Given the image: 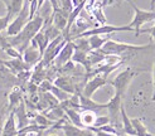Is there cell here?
<instances>
[{
  "mask_svg": "<svg viewBox=\"0 0 155 136\" xmlns=\"http://www.w3.org/2000/svg\"><path fill=\"white\" fill-rule=\"evenodd\" d=\"M44 21H45V19L42 15L37 14L33 19H30L27 23L25 27L21 29V32L19 34L14 35V37H9V44L13 45L14 48H17L21 53L30 44V40L34 38V35L42 30Z\"/></svg>",
  "mask_w": 155,
  "mask_h": 136,
  "instance_id": "cell-1",
  "label": "cell"
},
{
  "mask_svg": "<svg viewBox=\"0 0 155 136\" xmlns=\"http://www.w3.org/2000/svg\"><path fill=\"white\" fill-rule=\"evenodd\" d=\"M153 47V44H141V45H136V44H130V43H122V42H117L114 39H108L101 49H98L101 53L106 56H119L122 57L125 54L133 52H140V50H145Z\"/></svg>",
  "mask_w": 155,
  "mask_h": 136,
  "instance_id": "cell-2",
  "label": "cell"
},
{
  "mask_svg": "<svg viewBox=\"0 0 155 136\" xmlns=\"http://www.w3.org/2000/svg\"><path fill=\"white\" fill-rule=\"evenodd\" d=\"M127 3L133 6V9L135 11L134 15V19L131 20L130 24H127L129 27H131L134 29L135 35L139 37L140 33H148V29H141V27L146 23H150V21H155V10H144L140 9L133 0H127Z\"/></svg>",
  "mask_w": 155,
  "mask_h": 136,
  "instance_id": "cell-3",
  "label": "cell"
},
{
  "mask_svg": "<svg viewBox=\"0 0 155 136\" xmlns=\"http://www.w3.org/2000/svg\"><path fill=\"white\" fill-rule=\"evenodd\" d=\"M29 21V0H25L21 10L18 13L17 17H14L9 25L5 29L8 37H14L21 32V29L25 27V24Z\"/></svg>",
  "mask_w": 155,
  "mask_h": 136,
  "instance_id": "cell-4",
  "label": "cell"
},
{
  "mask_svg": "<svg viewBox=\"0 0 155 136\" xmlns=\"http://www.w3.org/2000/svg\"><path fill=\"white\" fill-rule=\"evenodd\" d=\"M117 32H134V29L129 25H121V27H115L111 24L97 25L84 30V32H82L78 35H76L74 38H72V40L76 39V38H86L90 35H111L112 33H117Z\"/></svg>",
  "mask_w": 155,
  "mask_h": 136,
  "instance_id": "cell-5",
  "label": "cell"
},
{
  "mask_svg": "<svg viewBox=\"0 0 155 136\" xmlns=\"http://www.w3.org/2000/svg\"><path fill=\"white\" fill-rule=\"evenodd\" d=\"M66 43H67V39L63 37V34L49 42L48 47L45 48L43 56H42V60H41V63L43 64L44 68H47L48 66H51L54 62V59H56V57L58 56V53L61 52V49L63 48V45Z\"/></svg>",
  "mask_w": 155,
  "mask_h": 136,
  "instance_id": "cell-6",
  "label": "cell"
},
{
  "mask_svg": "<svg viewBox=\"0 0 155 136\" xmlns=\"http://www.w3.org/2000/svg\"><path fill=\"white\" fill-rule=\"evenodd\" d=\"M136 74H137V72L135 70H133V68H126V70L121 71L111 82H108V83L115 88V93H119V95L124 96V93L126 92V89L129 88L131 81L134 79V77Z\"/></svg>",
  "mask_w": 155,
  "mask_h": 136,
  "instance_id": "cell-7",
  "label": "cell"
},
{
  "mask_svg": "<svg viewBox=\"0 0 155 136\" xmlns=\"http://www.w3.org/2000/svg\"><path fill=\"white\" fill-rule=\"evenodd\" d=\"M64 118L57 121L56 127H59L66 136H95V134L90 128H82L78 126H74L71 122H66Z\"/></svg>",
  "mask_w": 155,
  "mask_h": 136,
  "instance_id": "cell-8",
  "label": "cell"
},
{
  "mask_svg": "<svg viewBox=\"0 0 155 136\" xmlns=\"http://www.w3.org/2000/svg\"><path fill=\"white\" fill-rule=\"evenodd\" d=\"M108 81L105 76L102 74H95L92 76L91 79H87L86 81V85L83 87V91H82V95L86 96V97H92L100 88H102L105 85H107Z\"/></svg>",
  "mask_w": 155,
  "mask_h": 136,
  "instance_id": "cell-9",
  "label": "cell"
},
{
  "mask_svg": "<svg viewBox=\"0 0 155 136\" xmlns=\"http://www.w3.org/2000/svg\"><path fill=\"white\" fill-rule=\"evenodd\" d=\"M21 59L24 60L30 68H33L34 66H37L42 60V54L37 47L29 44L28 47L21 52Z\"/></svg>",
  "mask_w": 155,
  "mask_h": 136,
  "instance_id": "cell-10",
  "label": "cell"
},
{
  "mask_svg": "<svg viewBox=\"0 0 155 136\" xmlns=\"http://www.w3.org/2000/svg\"><path fill=\"white\" fill-rule=\"evenodd\" d=\"M74 53V44L72 40H67V43L63 45V48L61 49V52L58 53V56L54 59V64L57 68H61L63 64H66L67 62L72 59V56Z\"/></svg>",
  "mask_w": 155,
  "mask_h": 136,
  "instance_id": "cell-11",
  "label": "cell"
},
{
  "mask_svg": "<svg viewBox=\"0 0 155 136\" xmlns=\"http://www.w3.org/2000/svg\"><path fill=\"white\" fill-rule=\"evenodd\" d=\"M13 112L15 116V121H17L18 130L29 125V112L27 111V103L24 100L13 110Z\"/></svg>",
  "mask_w": 155,
  "mask_h": 136,
  "instance_id": "cell-12",
  "label": "cell"
},
{
  "mask_svg": "<svg viewBox=\"0 0 155 136\" xmlns=\"http://www.w3.org/2000/svg\"><path fill=\"white\" fill-rule=\"evenodd\" d=\"M53 85L59 87V88H62V89L66 91V92L69 93V95L78 93V92H77V86H76V82H74L73 77H71V76H68V74L57 77L56 79L53 81Z\"/></svg>",
  "mask_w": 155,
  "mask_h": 136,
  "instance_id": "cell-13",
  "label": "cell"
},
{
  "mask_svg": "<svg viewBox=\"0 0 155 136\" xmlns=\"http://www.w3.org/2000/svg\"><path fill=\"white\" fill-rule=\"evenodd\" d=\"M122 106V96L119 93H114V96L110 98V101L106 102V108L110 112V120L111 122L117 118L120 115V108Z\"/></svg>",
  "mask_w": 155,
  "mask_h": 136,
  "instance_id": "cell-14",
  "label": "cell"
},
{
  "mask_svg": "<svg viewBox=\"0 0 155 136\" xmlns=\"http://www.w3.org/2000/svg\"><path fill=\"white\" fill-rule=\"evenodd\" d=\"M2 136H17L18 135V126H17V121H15L14 112L10 111L8 117L5 118V122L3 124L2 127Z\"/></svg>",
  "mask_w": 155,
  "mask_h": 136,
  "instance_id": "cell-15",
  "label": "cell"
},
{
  "mask_svg": "<svg viewBox=\"0 0 155 136\" xmlns=\"http://www.w3.org/2000/svg\"><path fill=\"white\" fill-rule=\"evenodd\" d=\"M71 60H72V62H74L76 64H81L84 68V71H86L87 76L92 72V64L90 63V59H88V52L74 49V53H73Z\"/></svg>",
  "mask_w": 155,
  "mask_h": 136,
  "instance_id": "cell-16",
  "label": "cell"
},
{
  "mask_svg": "<svg viewBox=\"0 0 155 136\" xmlns=\"http://www.w3.org/2000/svg\"><path fill=\"white\" fill-rule=\"evenodd\" d=\"M3 64H4L13 74H15V76L19 74V73L23 72V71L32 70V68H30L21 58H12V59H9V60H4Z\"/></svg>",
  "mask_w": 155,
  "mask_h": 136,
  "instance_id": "cell-17",
  "label": "cell"
},
{
  "mask_svg": "<svg viewBox=\"0 0 155 136\" xmlns=\"http://www.w3.org/2000/svg\"><path fill=\"white\" fill-rule=\"evenodd\" d=\"M67 21H68V14H66L62 9L53 10L52 17H51V23L57 29H59L62 33L64 32V29L67 27Z\"/></svg>",
  "mask_w": 155,
  "mask_h": 136,
  "instance_id": "cell-18",
  "label": "cell"
},
{
  "mask_svg": "<svg viewBox=\"0 0 155 136\" xmlns=\"http://www.w3.org/2000/svg\"><path fill=\"white\" fill-rule=\"evenodd\" d=\"M80 97V108L81 110H90V111H100L106 108V103H100L92 100V97H86L82 93H78Z\"/></svg>",
  "mask_w": 155,
  "mask_h": 136,
  "instance_id": "cell-19",
  "label": "cell"
},
{
  "mask_svg": "<svg viewBox=\"0 0 155 136\" xmlns=\"http://www.w3.org/2000/svg\"><path fill=\"white\" fill-rule=\"evenodd\" d=\"M30 44L34 45V47H37L38 49H39L41 54L43 56L45 48H47L48 44H49V39H48V37L44 34L43 30H41V32H38V33L34 35L33 39L30 40Z\"/></svg>",
  "mask_w": 155,
  "mask_h": 136,
  "instance_id": "cell-20",
  "label": "cell"
},
{
  "mask_svg": "<svg viewBox=\"0 0 155 136\" xmlns=\"http://www.w3.org/2000/svg\"><path fill=\"white\" fill-rule=\"evenodd\" d=\"M120 115H121V121H122V130L126 135L129 136H136L135 134V130H134V126H133V122H131V118L127 116V113L125 111V107L124 105L121 106L120 108Z\"/></svg>",
  "mask_w": 155,
  "mask_h": 136,
  "instance_id": "cell-21",
  "label": "cell"
},
{
  "mask_svg": "<svg viewBox=\"0 0 155 136\" xmlns=\"http://www.w3.org/2000/svg\"><path fill=\"white\" fill-rule=\"evenodd\" d=\"M23 100H24V98H23L21 89L19 87H15L12 92L8 95V107H9V111H13Z\"/></svg>",
  "mask_w": 155,
  "mask_h": 136,
  "instance_id": "cell-22",
  "label": "cell"
},
{
  "mask_svg": "<svg viewBox=\"0 0 155 136\" xmlns=\"http://www.w3.org/2000/svg\"><path fill=\"white\" fill-rule=\"evenodd\" d=\"M88 39V44H90V49L91 50H98L102 48V45L110 39L108 35H90L86 37Z\"/></svg>",
  "mask_w": 155,
  "mask_h": 136,
  "instance_id": "cell-23",
  "label": "cell"
},
{
  "mask_svg": "<svg viewBox=\"0 0 155 136\" xmlns=\"http://www.w3.org/2000/svg\"><path fill=\"white\" fill-rule=\"evenodd\" d=\"M63 110H64V113H66V117L68 118V121L72 125L84 128L83 125H82V122H81V111H77L76 108H71V107L63 108Z\"/></svg>",
  "mask_w": 155,
  "mask_h": 136,
  "instance_id": "cell-24",
  "label": "cell"
},
{
  "mask_svg": "<svg viewBox=\"0 0 155 136\" xmlns=\"http://www.w3.org/2000/svg\"><path fill=\"white\" fill-rule=\"evenodd\" d=\"M91 14H92V17H94L95 19H96V21L100 25H105V24H107V19H106V17H105V14H104V5L101 4V5H94L91 8ZM88 10V11H90Z\"/></svg>",
  "mask_w": 155,
  "mask_h": 136,
  "instance_id": "cell-25",
  "label": "cell"
},
{
  "mask_svg": "<svg viewBox=\"0 0 155 136\" xmlns=\"http://www.w3.org/2000/svg\"><path fill=\"white\" fill-rule=\"evenodd\" d=\"M96 112L90 111V110H82L81 111V122L84 128H88L91 126H94V122L96 120Z\"/></svg>",
  "mask_w": 155,
  "mask_h": 136,
  "instance_id": "cell-26",
  "label": "cell"
},
{
  "mask_svg": "<svg viewBox=\"0 0 155 136\" xmlns=\"http://www.w3.org/2000/svg\"><path fill=\"white\" fill-rule=\"evenodd\" d=\"M131 122H133L136 136H154L148 131V128L145 127V125L143 124V121L140 118H131Z\"/></svg>",
  "mask_w": 155,
  "mask_h": 136,
  "instance_id": "cell-27",
  "label": "cell"
},
{
  "mask_svg": "<svg viewBox=\"0 0 155 136\" xmlns=\"http://www.w3.org/2000/svg\"><path fill=\"white\" fill-rule=\"evenodd\" d=\"M42 30L44 32V34L48 37V39H49V42L51 40H53V39H56L57 37H59V35H62V32L59 29H57L56 27H54L52 23H51V20H49V23L47 25H43V28H42Z\"/></svg>",
  "mask_w": 155,
  "mask_h": 136,
  "instance_id": "cell-28",
  "label": "cell"
},
{
  "mask_svg": "<svg viewBox=\"0 0 155 136\" xmlns=\"http://www.w3.org/2000/svg\"><path fill=\"white\" fill-rule=\"evenodd\" d=\"M49 92L57 98V100L59 101V103H61V102L67 101L68 98L72 96V95L67 93L66 91H63L62 88H59V87H57V86H54V85H52V87H51V89H49Z\"/></svg>",
  "mask_w": 155,
  "mask_h": 136,
  "instance_id": "cell-29",
  "label": "cell"
},
{
  "mask_svg": "<svg viewBox=\"0 0 155 136\" xmlns=\"http://www.w3.org/2000/svg\"><path fill=\"white\" fill-rule=\"evenodd\" d=\"M33 124L41 126V127H43V128H47V127L54 125L53 121H51L47 116L44 115V113H37V115H34V122H33Z\"/></svg>",
  "mask_w": 155,
  "mask_h": 136,
  "instance_id": "cell-30",
  "label": "cell"
},
{
  "mask_svg": "<svg viewBox=\"0 0 155 136\" xmlns=\"http://www.w3.org/2000/svg\"><path fill=\"white\" fill-rule=\"evenodd\" d=\"M108 124H111V120H110V116H96V120L94 122V126L92 127H102V126H106Z\"/></svg>",
  "mask_w": 155,
  "mask_h": 136,
  "instance_id": "cell-31",
  "label": "cell"
},
{
  "mask_svg": "<svg viewBox=\"0 0 155 136\" xmlns=\"http://www.w3.org/2000/svg\"><path fill=\"white\" fill-rule=\"evenodd\" d=\"M59 9H62L66 14L69 15V13L73 10L72 0H59Z\"/></svg>",
  "mask_w": 155,
  "mask_h": 136,
  "instance_id": "cell-32",
  "label": "cell"
},
{
  "mask_svg": "<svg viewBox=\"0 0 155 136\" xmlns=\"http://www.w3.org/2000/svg\"><path fill=\"white\" fill-rule=\"evenodd\" d=\"M5 49V53L9 57H12V58H21V53L17 49V48H14L13 45H6V47L4 48Z\"/></svg>",
  "mask_w": 155,
  "mask_h": 136,
  "instance_id": "cell-33",
  "label": "cell"
},
{
  "mask_svg": "<svg viewBox=\"0 0 155 136\" xmlns=\"http://www.w3.org/2000/svg\"><path fill=\"white\" fill-rule=\"evenodd\" d=\"M6 111H9L8 103L4 102L3 97H0V125H2V122H3V120H4V116H5ZM9 112H10V111H9Z\"/></svg>",
  "mask_w": 155,
  "mask_h": 136,
  "instance_id": "cell-34",
  "label": "cell"
},
{
  "mask_svg": "<svg viewBox=\"0 0 155 136\" xmlns=\"http://www.w3.org/2000/svg\"><path fill=\"white\" fill-rule=\"evenodd\" d=\"M10 21H12V18L8 14H5L4 17H0V32L5 30L8 28V25H9Z\"/></svg>",
  "mask_w": 155,
  "mask_h": 136,
  "instance_id": "cell-35",
  "label": "cell"
},
{
  "mask_svg": "<svg viewBox=\"0 0 155 136\" xmlns=\"http://www.w3.org/2000/svg\"><path fill=\"white\" fill-rule=\"evenodd\" d=\"M151 100L155 102V60H154V66H153V98Z\"/></svg>",
  "mask_w": 155,
  "mask_h": 136,
  "instance_id": "cell-36",
  "label": "cell"
},
{
  "mask_svg": "<svg viewBox=\"0 0 155 136\" xmlns=\"http://www.w3.org/2000/svg\"><path fill=\"white\" fill-rule=\"evenodd\" d=\"M87 3H88V4H86V6H84V8H86L87 10H90L91 8H92V6H94V5H95V4L97 3V0H88Z\"/></svg>",
  "mask_w": 155,
  "mask_h": 136,
  "instance_id": "cell-37",
  "label": "cell"
},
{
  "mask_svg": "<svg viewBox=\"0 0 155 136\" xmlns=\"http://www.w3.org/2000/svg\"><path fill=\"white\" fill-rule=\"evenodd\" d=\"M148 33H150V35H151V38L155 40V25L151 28V29H148Z\"/></svg>",
  "mask_w": 155,
  "mask_h": 136,
  "instance_id": "cell-38",
  "label": "cell"
},
{
  "mask_svg": "<svg viewBox=\"0 0 155 136\" xmlns=\"http://www.w3.org/2000/svg\"><path fill=\"white\" fill-rule=\"evenodd\" d=\"M83 2H88V0H72L73 8H74V6H77V5H80V4H81V3H83Z\"/></svg>",
  "mask_w": 155,
  "mask_h": 136,
  "instance_id": "cell-39",
  "label": "cell"
},
{
  "mask_svg": "<svg viewBox=\"0 0 155 136\" xmlns=\"http://www.w3.org/2000/svg\"><path fill=\"white\" fill-rule=\"evenodd\" d=\"M44 2H45V0H37V3H38V10H41V8L43 6Z\"/></svg>",
  "mask_w": 155,
  "mask_h": 136,
  "instance_id": "cell-40",
  "label": "cell"
},
{
  "mask_svg": "<svg viewBox=\"0 0 155 136\" xmlns=\"http://www.w3.org/2000/svg\"><path fill=\"white\" fill-rule=\"evenodd\" d=\"M110 2H111V0H102V5L106 6L107 4H110Z\"/></svg>",
  "mask_w": 155,
  "mask_h": 136,
  "instance_id": "cell-41",
  "label": "cell"
},
{
  "mask_svg": "<svg viewBox=\"0 0 155 136\" xmlns=\"http://www.w3.org/2000/svg\"><path fill=\"white\" fill-rule=\"evenodd\" d=\"M150 5H151V10H154V6H155V0H150Z\"/></svg>",
  "mask_w": 155,
  "mask_h": 136,
  "instance_id": "cell-42",
  "label": "cell"
},
{
  "mask_svg": "<svg viewBox=\"0 0 155 136\" xmlns=\"http://www.w3.org/2000/svg\"><path fill=\"white\" fill-rule=\"evenodd\" d=\"M48 136H58V135H56V134H52V135H48Z\"/></svg>",
  "mask_w": 155,
  "mask_h": 136,
  "instance_id": "cell-43",
  "label": "cell"
},
{
  "mask_svg": "<svg viewBox=\"0 0 155 136\" xmlns=\"http://www.w3.org/2000/svg\"><path fill=\"white\" fill-rule=\"evenodd\" d=\"M37 136H42V132H39V134H37Z\"/></svg>",
  "mask_w": 155,
  "mask_h": 136,
  "instance_id": "cell-44",
  "label": "cell"
},
{
  "mask_svg": "<svg viewBox=\"0 0 155 136\" xmlns=\"http://www.w3.org/2000/svg\"><path fill=\"white\" fill-rule=\"evenodd\" d=\"M119 136H120V135H119ZM121 136H129V135H126V134H125V135H121Z\"/></svg>",
  "mask_w": 155,
  "mask_h": 136,
  "instance_id": "cell-45",
  "label": "cell"
},
{
  "mask_svg": "<svg viewBox=\"0 0 155 136\" xmlns=\"http://www.w3.org/2000/svg\"><path fill=\"white\" fill-rule=\"evenodd\" d=\"M0 136H2V135H0Z\"/></svg>",
  "mask_w": 155,
  "mask_h": 136,
  "instance_id": "cell-46",
  "label": "cell"
}]
</instances>
